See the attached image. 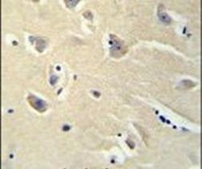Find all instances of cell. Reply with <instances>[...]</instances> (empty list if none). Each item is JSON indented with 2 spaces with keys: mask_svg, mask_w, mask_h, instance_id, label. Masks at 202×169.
Masks as SVG:
<instances>
[{
  "mask_svg": "<svg viewBox=\"0 0 202 169\" xmlns=\"http://www.w3.org/2000/svg\"><path fill=\"white\" fill-rule=\"evenodd\" d=\"M110 55L114 58H120L121 57L125 54L127 52V47H125L124 42L114 34H110Z\"/></svg>",
  "mask_w": 202,
  "mask_h": 169,
  "instance_id": "cell-1",
  "label": "cell"
},
{
  "mask_svg": "<svg viewBox=\"0 0 202 169\" xmlns=\"http://www.w3.org/2000/svg\"><path fill=\"white\" fill-rule=\"evenodd\" d=\"M28 102L31 107H33L35 110L39 112H43L47 109V104L40 98L37 97L33 95H30L27 98Z\"/></svg>",
  "mask_w": 202,
  "mask_h": 169,
  "instance_id": "cell-2",
  "label": "cell"
},
{
  "mask_svg": "<svg viewBox=\"0 0 202 169\" xmlns=\"http://www.w3.org/2000/svg\"><path fill=\"white\" fill-rule=\"evenodd\" d=\"M158 15L159 19L161 20L162 22L166 24H169L171 22V18L168 15L165 11H164V7L163 5H160L158 7Z\"/></svg>",
  "mask_w": 202,
  "mask_h": 169,
  "instance_id": "cell-3",
  "label": "cell"
},
{
  "mask_svg": "<svg viewBox=\"0 0 202 169\" xmlns=\"http://www.w3.org/2000/svg\"><path fill=\"white\" fill-rule=\"evenodd\" d=\"M197 86L194 82H191L189 80H184L180 83L179 85V88L181 89H192V88L195 87Z\"/></svg>",
  "mask_w": 202,
  "mask_h": 169,
  "instance_id": "cell-4",
  "label": "cell"
},
{
  "mask_svg": "<svg viewBox=\"0 0 202 169\" xmlns=\"http://www.w3.org/2000/svg\"><path fill=\"white\" fill-rule=\"evenodd\" d=\"M47 47V41L44 38H38L36 40V49L38 52L42 53Z\"/></svg>",
  "mask_w": 202,
  "mask_h": 169,
  "instance_id": "cell-5",
  "label": "cell"
},
{
  "mask_svg": "<svg viewBox=\"0 0 202 169\" xmlns=\"http://www.w3.org/2000/svg\"><path fill=\"white\" fill-rule=\"evenodd\" d=\"M65 3H66V7L71 9L75 7L78 3L79 2V0H65Z\"/></svg>",
  "mask_w": 202,
  "mask_h": 169,
  "instance_id": "cell-6",
  "label": "cell"
},
{
  "mask_svg": "<svg viewBox=\"0 0 202 169\" xmlns=\"http://www.w3.org/2000/svg\"><path fill=\"white\" fill-rule=\"evenodd\" d=\"M83 15H84L85 18H86L87 19L89 20L93 19V14H91V12H89V11H86V12H85L84 14H83Z\"/></svg>",
  "mask_w": 202,
  "mask_h": 169,
  "instance_id": "cell-7",
  "label": "cell"
}]
</instances>
